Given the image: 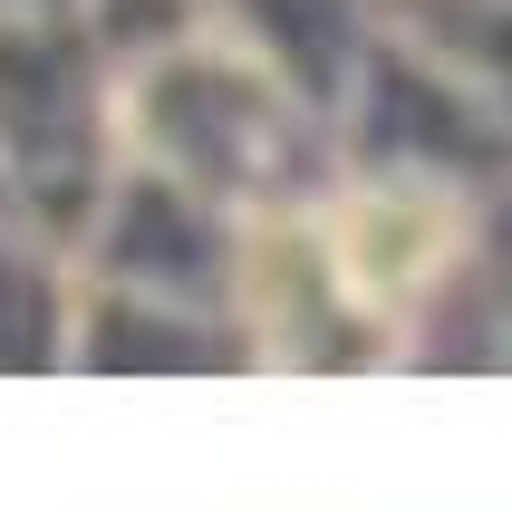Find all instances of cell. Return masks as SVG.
Masks as SVG:
<instances>
[{
  "mask_svg": "<svg viewBox=\"0 0 512 512\" xmlns=\"http://www.w3.org/2000/svg\"><path fill=\"white\" fill-rule=\"evenodd\" d=\"M464 242V213L435 184H368V194H348L319 232V271L339 281L348 310L368 319H406L416 300L435 290V271L455 261Z\"/></svg>",
  "mask_w": 512,
  "mask_h": 512,
  "instance_id": "6da1fadb",
  "label": "cell"
}]
</instances>
